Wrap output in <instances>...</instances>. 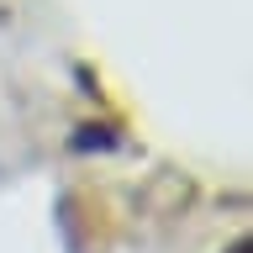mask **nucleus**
Segmentation results:
<instances>
[{"label":"nucleus","mask_w":253,"mask_h":253,"mask_svg":"<svg viewBox=\"0 0 253 253\" xmlns=\"http://www.w3.org/2000/svg\"><path fill=\"white\" fill-rule=\"evenodd\" d=\"M232 253H248V243H237V248H232Z\"/></svg>","instance_id":"nucleus-1"}]
</instances>
